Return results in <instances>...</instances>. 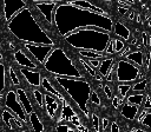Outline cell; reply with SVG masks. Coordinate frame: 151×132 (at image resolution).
Wrapping results in <instances>:
<instances>
[{"instance_id":"1","label":"cell","mask_w":151,"mask_h":132,"mask_svg":"<svg viewBox=\"0 0 151 132\" xmlns=\"http://www.w3.org/2000/svg\"><path fill=\"white\" fill-rule=\"evenodd\" d=\"M54 26L61 37L81 28H99L107 33L113 32V19L110 15L98 14L88 9L58 2L54 9Z\"/></svg>"},{"instance_id":"2","label":"cell","mask_w":151,"mask_h":132,"mask_svg":"<svg viewBox=\"0 0 151 132\" xmlns=\"http://www.w3.org/2000/svg\"><path fill=\"white\" fill-rule=\"evenodd\" d=\"M7 27L8 31L24 44H35L55 47L54 40L40 26L28 7L21 9L7 24Z\"/></svg>"},{"instance_id":"3","label":"cell","mask_w":151,"mask_h":132,"mask_svg":"<svg viewBox=\"0 0 151 132\" xmlns=\"http://www.w3.org/2000/svg\"><path fill=\"white\" fill-rule=\"evenodd\" d=\"M111 38V33L99 28H81L65 35L64 40L78 51L104 53Z\"/></svg>"},{"instance_id":"4","label":"cell","mask_w":151,"mask_h":132,"mask_svg":"<svg viewBox=\"0 0 151 132\" xmlns=\"http://www.w3.org/2000/svg\"><path fill=\"white\" fill-rule=\"evenodd\" d=\"M57 85L77 104L78 108L85 114L86 118H90L88 111V101L92 92L91 85L85 79H76V78H63V77H53Z\"/></svg>"},{"instance_id":"5","label":"cell","mask_w":151,"mask_h":132,"mask_svg":"<svg viewBox=\"0 0 151 132\" xmlns=\"http://www.w3.org/2000/svg\"><path fill=\"white\" fill-rule=\"evenodd\" d=\"M44 70L51 73L53 77H63V78H76L84 79V75L79 68L74 65L73 60L66 54V52L61 47H54L46 61L42 65Z\"/></svg>"},{"instance_id":"6","label":"cell","mask_w":151,"mask_h":132,"mask_svg":"<svg viewBox=\"0 0 151 132\" xmlns=\"http://www.w3.org/2000/svg\"><path fill=\"white\" fill-rule=\"evenodd\" d=\"M116 67V80L119 84H131L138 80L140 68L131 64L125 59H120L114 65Z\"/></svg>"},{"instance_id":"7","label":"cell","mask_w":151,"mask_h":132,"mask_svg":"<svg viewBox=\"0 0 151 132\" xmlns=\"http://www.w3.org/2000/svg\"><path fill=\"white\" fill-rule=\"evenodd\" d=\"M5 108H7L9 112H12L13 116L18 120H20L21 123H24V124L28 123V117H27L24 107L21 106V104L18 99L15 90H9L6 93V95H5Z\"/></svg>"},{"instance_id":"8","label":"cell","mask_w":151,"mask_h":132,"mask_svg":"<svg viewBox=\"0 0 151 132\" xmlns=\"http://www.w3.org/2000/svg\"><path fill=\"white\" fill-rule=\"evenodd\" d=\"M28 4L25 0H2V16L7 24L24 8H27Z\"/></svg>"},{"instance_id":"9","label":"cell","mask_w":151,"mask_h":132,"mask_svg":"<svg viewBox=\"0 0 151 132\" xmlns=\"http://www.w3.org/2000/svg\"><path fill=\"white\" fill-rule=\"evenodd\" d=\"M24 48L33 57V59L37 64L42 66L54 47L45 46V45H35V44H24Z\"/></svg>"},{"instance_id":"10","label":"cell","mask_w":151,"mask_h":132,"mask_svg":"<svg viewBox=\"0 0 151 132\" xmlns=\"http://www.w3.org/2000/svg\"><path fill=\"white\" fill-rule=\"evenodd\" d=\"M33 5L35 6V8L41 13V15L45 18L46 22L48 25H54V9L58 5V1L55 0H32Z\"/></svg>"},{"instance_id":"11","label":"cell","mask_w":151,"mask_h":132,"mask_svg":"<svg viewBox=\"0 0 151 132\" xmlns=\"http://www.w3.org/2000/svg\"><path fill=\"white\" fill-rule=\"evenodd\" d=\"M19 73L24 77V79L28 82V85L34 86V87H39L41 86V73L38 70H29V68H24V67H19Z\"/></svg>"},{"instance_id":"12","label":"cell","mask_w":151,"mask_h":132,"mask_svg":"<svg viewBox=\"0 0 151 132\" xmlns=\"http://www.w3.org/2000/svg\"><path fill=\"white\" fill-rule=\"evenodd\" d=\"M44 103H45V107L47 111V114L50 116V118H55V114L59 110H61V104L60 101L54 98L52 94L50 93H45L44 94Z\"/></svg>"},{"instance_id":"13","label":"cell","mask_w":151,"mask_h":132,"mask_svg":"<svg viewBox=\"0 0 151 132\" xmlns=\"http://www.w3.org/2000/svg\"><path fill=\"white\" fill-rule=\"evenodd\" d=\"M13 58H14L15 62H17L20 67L29 68V70H38V64H37L34 60H32L31 58H28V55L25 54L21 50L15 51L14 54H13Z\"/></svg>"},{"instance_id":"14","label":"cell","mask_w":151,"mask_h":132,"mask_svg":"<svg viewBox=\"0 0 151 132\" xmlns=\"http://www.w3.org/2000/svg\"><path fill=\"white\" fill-rule=\"evenodd\" d=\"M67 4L72 5V6H76V7H80V8H84V9H88V11H92L94 13H98V14H104V15H109L107 12H105L103 8L96 6L94 4L90 2V1H85V0H70V1H66Z\"/></svg>"},{"instance_id":"15","label":"cell","mask_w":151,"mask_h":132,"mask_svg":"<svg viewBox=\"0 0 151 132\" xmlns=\"http://www.w3.org/2000/svg\"><path fill=\"white\" fill-rule=\"evenodd\" d=\"M15 92H17V95H18V99H19L21 106L24 107V110H25V112H26V114L28 117L32 112H34V108H33V105H32V103H31L26 91L24 88H21V87H18L15 90Z\"/></svg>"},{"instance_id":"16","label":"cell","mask_w":151,"mask_h":132,"mask_svg":"<svg viewBox=\"0 0 151 132\" xmlns=\"http://www.w3.org/2000/svg\"><path fill=\"white\" fill-rule=\"evenodd\" d=\"M41 87L46 91V93H50V94H52L54 98H57V99L60 101V104L65 100V97L63 95V93H61L59 90H57L55 86H53V85L51 84V81H50L47 78H45V77H42V79H41Z\"/></svg>"},{"instance_id":"17","label":"cell","mask_w":151,"mask_h":132,"mask_svg":"<svg viewBox=\"0 0 151 132\" xmlns=\"http://www.w3.org/2000/svg\"><path fill=\"white\" fill-rule=\"evenodd\" d=\"M113 33L120 38V40L123 39V41H127L130 39V35H131V32L130 29L119 20L114 21L113 24Z\"/></svg>"},{"instance_id":"18","label":"cell","mask_w":151,"mask_h":132,"mask_svg":"<svg viewBox=\"0 0 151 132\" xmlns=\"http://www.w3.org/2000/svg\"><path fill=\"white\" fill-rule=\"evenodd\" d=\"M144 57H145V54L140 50H138V51H131L129 54L125 55V60L130 61L131 64H133L138 68H140V67L144 66Z\"/></svg>"},{"instance_id":"19","label":"cell","mask_w":151,"mask_h":132,"mask_svg":"<svg viewBox=\"0 0 151 132\" xmlns=\"http://www.w3.org/2000/svg\"><path fill=\"white\" fill-rule=\"evenodd\" d=\"M138 113H139V107H137L134 105H130L127 103H124L123 107L120 110V114L127 120H134L137 118Z\"/></svg>"},{"instance_id":"20","label":"cell","mask_w":151,"mask_h":132,"mask_svg":"<svg viewBox=\"0 0 151 132\" xmlns=\"http://www.w3.org/2000/svg\"><path fill=\"white\" fill-rule=\"evenodd\" d=\"M1 119H2V121H4L9 128H13V127H14V124H15L18 127H22L21 121L18 120V119L13 116V113L9 112L7 108H4V110L1 111Z\"/></svg>"},{"instance_id":"21","label":"cell","mask_w":151,"mask_h":132,"mask_svg":"<svg viewBox=\"0 0 151 132\" xmlns=\"http://www.w3.org/2000/svg\"><path fill=\"white\" fill-rule=\"evenodd\" d=\"M113 66H114V58H110V57L104 58L103 60H100V65L98 67L99 74L103 78H105L107 75V73L113 68Z\"/></svg>"},{"instance_id":"22","label":"cell","mask_w":151,"mask_h":132,"mask_svg":"<svg viewBox=\"0 0 151 132\" xmlns=\"http://www.w3.org/2000/svg\"><path fill=\"white\" fill-rule=\"evenodd\" d=\"M28 123L31 124V126L34 130V132H44V130H45L44 128V125H42L41 120L39 119L37 112H32L28 116Z\"/></svg>"},{"instance_id":"23","label":"cell","mask_w":151,"mask_h":132,"mask_svg":"<svg viewBox=\"0 0 151 132\" xmlns=\"http://www.w3.org/2000/svg\"><path fill=\"white\" fill-rule=\"evenodd\" d=\"M144 98H145V94H143V93H131L130 95H127L126 103L130 105H134L137 107H140V106H143Z\"/></svg>"},{"instance_id":"24","label":"cell","mask_w":151,"mask_h":132,"mask_svg":"<svg viewBox=\"0 0 151 132\" xmlns=\"http://www.w3.org/2000/svg\"><path fill=\"white\" fill-rule=\"evenodd\" d=\"M78 54L84 59H87V60H103L104 58H107L105 57L104 53H97V52H91V51H78Z\"/></svg>"},{"instance_id":"25","label":"cell","mask_w":151,"mask_h":132,"mask_svg":"<svg viewBox=\"0 0 151 132\" xmlns=\"http://www.w3.org/2000/svg\"><path fill=\"white\" fill-rule=\"evenodd\" d=\"M147 85H149V80H147V78H144V79L134 82L132 85L131 91H132V93H143L147 88Z\"/></svg>"},{"instance_id":"26","label":"cell","mask_w":151,"mask_h":132,"mask_svg":"<svg viewBox=\"0 0 151 132\" xmlns=\"http://www.w3.org/2000/svg\"><path fill=\"white\" fill-rule=\"evenodd\" d=\"M7 85V75H6V66L0 61V94L6 90Z\"/></svg>"},{"instance_id":"27","label":"cell","mask_w":151,"mask_h":132,"mask_svg":"<svg viewBox=\"0 0 151 132\" xmlns=\"http://www.w3.org/2000/svg\"><path fill=\"white\" fill-rule=\"evenodd\" d=\"M57 132H77V128L70 123H60L55 126Z\"/></svg>"},{"instance_id":"28","label":"cell","mask_w":151,"mask_h":132,"mask_svg":"<svg viewBox=\"0 0 151 132\" xmlns=\"http://www.w3.org/2000/svg\"><path fill=\"white\" fill-rule=\"evenodd\" d=\"M118 92H119V97L122 98V99H124L126 95H127V93L131 91V88H132V85L131 84H118Z\"/></svg>"},{"instance_id":"29","label":"cell","mask_w":151,"mask_h":132,"mask_svg":"<svg viewBox=\"0 0 151 132\" xmlns=\"http://www.w3.org/2000/svg\"><path fill=\"white\" fill-rule=\"evenodd\" d=\"M8 73H9V81H11V84L18 88V87L20 86V80H19L18 74L15 73V71H14V68H13L12 66H9V68H8Z\"/></svg>"},{"instance_id":"30","label":"cell","mask_w":151,"mask_h":132,"mask_svg":"<svg viewBox=\"0 0 151 132\" xmlns=\"http://www.w3.org/2000/svg\"><path fill=\"white\" fill-rule=\"evenodd\" d=\"M138 123L142 124L143 126L147 127L151 131V111H146V113L144 114V117L142 119H139Z\"/></svg>"},{"instance_id":"31","label":"cell","mask_w":151,"mask_h":132,"mask_svg":"<svg viewBox=\"0 0 151 132\" xmlns=\"http://www.w3.org/2000/svg\"><path fill=\"white\" fill-rule=\"evenodd\" d=\"M33 97H34L35 101L38 103L39 107H40V108H44V107H45V103H44V93H42L41 91H39V90H34V91H33Z\"/></svg>"},{"instance_id":"32","label":"cell","mask_w":151,"mask_h":132,"mask_svg":"<svg viewBox=\"0 0 151 132\" xmlns=\"http://www.w3.org/2000/svg\"><path fill=\"white\" fill-rule=\"evenodd\" d=\"M79 61H80V64L84 66V68H85V71L91 75V77H96V74H97V72H96V70H93L88 64H87V61L86 60H84L83 58H79Z\"/></svg>"},{"instance_id":"33","label":"cell","mask_w":151,"mask_h":132,"mask_svg":"<svg viewBox=\"0 0 151 132\" xmlns=\"http://www.w3.org/2000/svg\"><path fill=\"white\" fill-rule=\"evenodd\" d=\"M91 118H92V125H93V128L96 132H100L101 127H100V120H99V117L96 114V113H92L91 114Z\"/></svg>"},{"instance_id":"34","label":"cell","mask_w":151,"mask_h":132,"mask_svg":"<svg viewBox=\"0 0 151 132\" xmlns=\"http://www.w3.org/2000/svg\"><path fill=\"white\" fill-rule=\"evenodd\" d=\"M104 54H105V57L113 55L114 54V38H111V40H110V42H109V45H107Z\"/></svg>"},{"instance_id":"35","label":"cell","mask_w":151,"mask_h":132,"mask_svg":"<svg viewBox=\"0 0 151 132\" xmlns=\"http://www.w3.org/2000/svg\"><path fill=\"white\" fill-rule=\"evenodd\" d=\"M125 48V44L120 39H114V53H120Z\"/></svg>"},{"instance_id":"36","label":"cell","mask_w":151,"mask_h":132,"mask_svg":"<svg viewBox=\"0 0 151 132\" xmlns=\"http://www.w3.org/2000/svg\"><path fill=\"white\" fill-rule=\"evenodd\" d=\"M90 101L92 104H94V105H100V98H99L98 93L96 91H93V90H92L91 95H90Z\"/></svg>"},{"instance_id":"37","label":"cell","mask_w":151,"mask_h":132,"mask_svg":"<svg viewBox=\"0 0 151 132\" xmlns=\"http://www.w3.org/2000/svg\"><path fill=\"white\" fill-rule=\"evenodd\" d=\"M143 107L146 111H151V97L149 94H145L144 98V103H143Z\"/></svg>"},{"instance_id":"38","label":"cell","mask_w":151,"mask_h":132,"mask_svg":"<svg viewBox=\"0 0 151 132\" xmlns=\"http://www.w3.org/2000/svg\"><path fill=\"white\" fill-rule=\"evenodd\" d=\"M144 64H145V68L146 71H149L151 68V51H149L145 57H144Z\"/></svg>"},{"instance_id":"39","label":"cell","mask_w":151,"mask_h":132,"mask_svg":"<svg viewBox=\"0 0 151 132\" xmlns=\"http://www.w3.org/2000/svg\"><path fill=\"white\" fill-rule=\"evenodd\" d=\"M103 91H104V93H105V95H106V98H107V99H112V98H113L112 90L110 88V86H109V85H104V86H103Z\"/></svg>"},{"instance_id":"40","label":"cell","mask_w":151,"mask_h":132,"mask_svg":"<svg viewBox=\"0 0 151 132\" xmlns=\"http://www.w3.org/2000/svg\"><path fill=\"white\" fill-rule=\"evenodd\" d=\"M122 103H123V99H119L117 95H113V98H112V105H113L114 108H119V106L122 105Z\"/></svg>"},{"instance_id":"41","label":"cell","mask_w":151,"mask_h":132,"mask_svg":"<svg viewBox=\"0 0 151 132\" xmlns=\"http://www.w3.org/2000/svg\"><path fill=\"white\" fill-rule=\"evenodd\" d=\"M87 64H88L93 70H96V68L99 67V65H100V60H87Z\"/></svg>"},{"instance_id":"42","label":"cell","mask_w":151,"mask_h":132,"mask_svg":"<svg viewBox=\"0 0 151 132\" xmlns=\"http://www.w3.org/2000/svg\"><path fill=\"white\" fill-rule=\"evenodd\" d=\"M140 37H142V40H143L144 46H149V34L146 32H142Z\"/></svg>"},{"instance_id":"43","label":"cell","mask_w":151,"mask_h":132,"mask_svg":"<svg viewBox=\"0 0 151 132\" xmlns=\"http://www.w3.org/2000/svg\"><path fill=\"white\" fill-rule=\"evenodd\" d=\"M100 127H101V130H106V128L109 127V120H107L106 118H103V119H101V121H100Z\"/></svg>"},{"instance_id":"44","label":"cell","mask_w":151,"mask_h":132,"mask_svg":"<svg viewBox=\"0 0 151 132\" xmlns=\"http://www.w3.org/2000/svg\"><path fill=\"white\" fill-rule=\"evenodd\" d=\"M110 132H120L119 130V126L117 123H112L111 126H110Z\"/></svg>"},{"instance_id":"45","label":"cell","mask_w":151,"mask_h":132,"mask_svg":"<svg viewBox=\"0 0 151 132\" xmlns=\"http://www.w3.org/2000/svg\"><path fill=\"white\" fill-rule=\"evenodd\" d=\"M131 52V48H130V46H125V48L119 53V55H120V58H123V57H125L126 54H129Z\"/></svg>"},{"instance_id":"46","label":"cell","mask_w":151,"mask_h":132,"mask_svg":"<svg viewBox=\"0 0 151 132\" xmlns=\"http://www.w3.org/2000/svg\"><path fill=\"white\" fill-rule=\"evenodd\" d=\"M114 67V66H113ZM105 79H106V81L107 82H111V81H113V68L107 73V75L105 77Z\"/></svg>"},{"instance_id":"47","label":"cell","mask_w":151,"mask_h":132,"mask_svg":"<svg viewBox=\"0 0 151 132\" xmlns=\"http://www.w3.org/2000/svg\"><path fill=\"white\" fill-rule=\"evenodd\" d=\"M77 132H88V130H87V127L86 126H84L83 124H80V125H78L77 127Z\"/></svg>"},{"instance_id":"48","label":"cell","mask_w":151,"mask_h":132,"mask_svg":"<svg viewBox=\"0 0 151 132\" xmlns=\"http://www.w3.org/2000/svg\"><path fill=\"white\" fill-rule=\"evenodd\" d=\"M132 132H151V131H150V130H145V128H139V127H137V128H133Z\"/></svg>"},{"instance_id":"49","label":"cell","mask_w":151,"mask_h":132,"mask_svg":"<svg viewBox=\"0 0 151 132\" xmlns=\"http://www.w3.org/2000/svg\"><path fill=\"white\" fill-rule=\"evenodd\" d=\"M118 11H119V13L123 14V15L127 13V8H125V7H118Z\"/></svg>"},{"instance_id":"50","label":"cell","mask_w":151,"mask_h":132,"mask_svg":"<svg viewBox=\"0 0 151 132\" xmlns=\"http://www.w3.org/2000/svg\"><path fill=\"white\" fill-rule=\"evenodd\" d=\"M94 79H96V80H98V81H101V80H103V77H101V75H100V74L98 73V74H96Z\"/></svg>"},{"instance_id":"51","label":"cell","mask_w":151,"mask_h":132,"mask_svg":"<svg viewBox=\"0 0 151 132\" xmlns=\"http://www.w3.org/2000/svg\"><path fill=\"white\" fill-rule=\"evenodd\" d=\"M134 15H136V13H134V12H133V11H132V12H131V13H130V15H129V18H130V19H131V20H133V18H134Z\"/></svg>"},{"instance_id":"52","label":"cell","mask_w":151,"mask_h":132,"mask_svg":"<svg viewBox=\"0 0 151 132\" xmlns=\"http://www.w3.org/2000/svg\"><path fill=\"white\" fill-rule=\"evenodd\" d=\"M136 44H137V39H136V38H133V39H132V41H131V45H136Z\"/></svg>"},{"instance_id":"53","label":"cell","mask_w":151,"mask_h":132,"mask_svg":"<svg viewBox=\"0 0 151 132\" xmlns=\"http://www.w3.org/2000/svg\"><path fill=\"white\" fill-rule=\"evenodd\" d=\"M149 46H151V34H149Z\"/></svg>"},{"instance_id":"54","label":"cell","mask_w":151,"mask_h":132,"mask_svg":"<svg viewBox=\"0 0 151 132\" xmlns=\"http://www.w3.org/2000/svg\"><path fill=\"white\" fill-rule=\"evenodd\" d=\"M149 82H150V86H151V68H150V80H149Z\"/></svg>"},{"instance_id":"55","label":"cell","mask_w":151,"mask_h":132,"mask_svg":"<svg viewBox=\"0 0 151 132\" xmlns=\"http://www.w3.org/2000/svg\"><path fill=\"white\" fill-rule=\"evenodd\" d=\"M137 21L140 22V16H139V15H137Z\"/></svg>"},{"instance_id":"56","label":"cell","mask_w":151,"mask_h":132,"mask_svg":"<svg viewBox=\"0 0 151 132\" xmlns=\"http://www.w3.org/2000/svg\"><path fill=\"white\" fill-rule=\"evenodd\" d=\"M2 59H4V55H2V54H1V53H0V61H1V60H2Z\"/></svg>"},{"instance_id":"57","label":"cell","mask_w":151,"mask_h":132,"mask_svg":"<svg viewBox=\"0 0 151 132\" xmlns=\"http://www.w3.org/2000/svg\"><path fill=\"white\" fill-rule=\"evenodd\" d=\"M2 110H4V108H2V105H1V104H0V112H1V111H2Z\"/></svg>"},{"instance_id":"58","label":"cell","mask_w":151,"mask_h":132,"mask_svg":"<svg viewBox=\"0 0 151 132\" xmlns=\"http://www.w3.org/2000/svg\"><path fill=\"white\" fill-rule=\"evenodd\" d=\"M149 25L151 26V19H149Z\"/></svg>"},{"instance_id":"59","label":"cell","mask_w":151,"mask_h":132,"mask_svg":"<svg viewBox=\"0 0 151 132\" xmlns=\"http://www.w3.org/2000/svg\"><path fill=\"white\" fill-rule=\"evenodd\" d=\"M106 132H110V130H107V131H106Z\"/></svg>"},{"instance_id":"60","label":"cell","mask_w":151,"mask_h":132,"mask_svg":"<svg viewBox=\"0 0 151 132\" xmlns=\"http://www.w3.org/2000/svg\"><path fill=\"white\" fill-rule=\"evenodd\" d=\"M0 48H1V42H0Z\"/></svg>"},{"instance_id":"61","label":"cell","mask_w":151,"mask_h":132,"mask_svg":"<svg viewBox=\"0 0 151 132\" xmlns=\"http://www.w3.org/2000/svg\"><path fill=\"white\" fill-rule=\"evenodd\" d=\"M0 4H1V2H0ZM0 16H1V13H0Z\"/></svg>"}]
</instances>
